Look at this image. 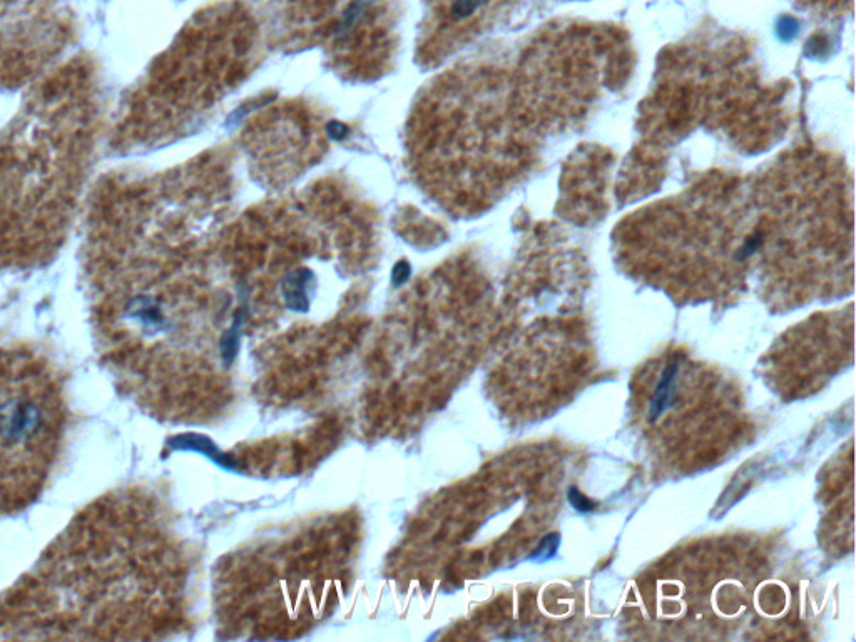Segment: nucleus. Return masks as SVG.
<instances>
[{"instance_id": "9d476101", "label": "nucleus", "mask_w": 856, "mask_h": 642, "mask_svg": "<svg viewBox=\"0 0 856 642\" xmlns=\"http://www.w3.org/2000/svg\"><path fill=\"white\" fill-rule=\"evenodd\" d=\"M412 275V266L408 261H398L397 265L393 266L392 281L395 286H402L407 283L408 278Z\"/></svg>"}, {"instance_id": "f8f14e48", "label": "nucleus", "mask_w": 856, "mask_h": 642, "mask_svg": "<svg viewBox=\"0 0 856 642\" xmlns=\"http://www.w3.org/2000/svg\"><path fill=\"white\" fill-rule=\"evenodd\" d=\"M796 32H798V22L793 19V17H783L778 22V34H780L783 39H793L796 36Z\"/></svg>"}, {"instance_id": "20e7f679", "label": "nucleus", "mask_w": 856, "mask_h": 642, "mask_svg": "<svg viewBox=\"0 0 856 642\" xmlns=\"http://www.w3.org/2000/svg\"><path fill=\"white\" fill-rule=\"evenodd\" d=\"M315 283V273L308 268L291 271L283 281V298L291 311L306 313L310 310V288Z\"/></svg>"}, {"instance_id": "7ed1b4c3", "label": "nucleus", "mask_w": 856, "mask_h": 642, "mask_svg": "<svg viewBox=\"0 0 856 642\" xmlns=\"http://www.w3.org/2000/svg\"><path fill=\"white\" fill-rule=\"evenodd\" d=\"M66 428V390L54 363L27 345H0V517L41 497Z\"/></svg>"}, {"instance_id": "9b49d317", "label": "nucleus", "mask_w": 856, "mask_h": 642, "mask_svg": "<svg viewBox=\"0 0 856 642\" xmlns=\"http://www.w3.org/2000/svg\"><path fill=\"white\" fill-rule=\"evenodd\" d=\"M569 500H571L572 507L579 512H589V510L594 509L591 500L587 499L586 495H582L576 487L569 490Z\"/></svg>"}, {"instance_id": "0eeeda50", "label": "nucleus", "mask_w": 856, "mask_h": 642, "mask_svg": "<svg viewBox=\"0 0 856 642\" xmlns=\"http://www.w3.org/2000/svg\"><path fill=\"white\" fill-rule=\"evenodd\" d=\"M559 544H561V535L559 534H551L547 535L542 539L539 547L535 549L534 554L530 556L532 561H549L552 557L556 556L557 549H559Z\"/></svg>"}, {"instance_id": "4468645a", "label": "nucleus", "mask_w": 856, "mask_h": 642, "mask_svg": "<svg viewBox=\"0 0 856 642\" xmlns=\"http://www.w3.org/2000/svg\"><path fill=\"white\" fill-rule=\"evenodd\" d=\"M16 0H0V12L6 11L7 7L12 6Z\"/></svg>"}, {"instance_id": "6e6552de", "label": "nucleus", "mask_w": 856, "mask_h": 642, "mask_svg": "<svg viewBox=\"0 0 856 642\" xmlns=\"http://www.w3.org/2000/svg\"><path fill=\"white\" fill-rule=\"evenodd\" d=\"M368 2L370 0H352V4L347 7V11L343 12L342 24H340V29H338L340 34L347 32L348 29H352L357 24L358 19L363 16V12L367 9Z\"/></svg>"}, {"instance_id": "f03ea898", "label": "nucleus", "mask_w": 856, "mask_h": 642, "mask_svg": "<svg viewBox=\"0 0 856 642\" xmlns=\"http://www.w3.org/2000/svg\"><path fill=\"white\" fill-rule=\"evenodd\" d=\"M89 101L66 72L0 129V270L56 255L91 151Z\"/></svg>"}, {"instance_id": "423d86ee", "label": "nucleus", "mask_w": 856, "mask_h": 642, "mask_svg": "<svg viewBox=\"0 0 856 642\" xmlns=\"http://www.w3.org/2000/svg\"><path fill=\"white\" fill-rule=\"evenodd\" d=\"M243 323H245V313H243V310H238L236 311L235 318H233L231 327L221 337V360L225 362L226 367L233 365L235 358L238 357V352H240L241 328H243Z\"/></svg>"}, {"instance_id": "f257e3e1", "label": "nucleus", "mask_w": 856, "mask_h": 642, "mask_svg": "<svg viewBox=\"0 0 856 642\" xmlns=\"http://www.w3.org/2000/svg\"><path fill=\"white\" fill-rule=\"evenodd\" d=\"M134 490L86 505L39 561L0 596V639L146 637L158 602V551Z\"/></svg>"}, {"instance_id": "1a4fd4ad", "label": "nucleus", "mask_w": 856, "mask_h": 642, "mask_svg": "<svg viewBox=\"0 0 856 642\" xmlns=\"http://www.w3.org/2000/svg\"><path fill=\"white\" fill-rule=\"evenodd\" d=\"M489 2L490 0H455L452 11H450V16L455 21H462V19H467V17L475 14V12L482 9Z\"/></svg>"}, {"instance_id": "39448f33", "label": "nucleus", "mask_w": 856, "mask_h": 642, "mask_svg": "<svg viewBox=\"0 0 856 642\" xmlns=\"http://www.w3.org/2000/svg\"><path fill=\"white\" fill-rule=\"evenodd\" d=\"M171 445L174 449L193 450L198 454H203L204 457L213 460L214 464L226 470H238V464L231 455L225 454L223 450L214 444L213 440L206 435L199 434H184L179 435L176 439L171 440Z\"/></svg>"}, {"instance_id": "ddd939ff", "label": "nucleus", "mask_w": 856, "mask_h": 642, "mask_svg": "<svg viewBox=\"0 0 856 642\" xmlns=\"http://www.w3.org/2000/svg\"><path fill=\"white\" fill-rule=\"evenodd\" d=\"M327 133L330 138L340 141V139L347 138L348 128L340 121H332V123H328Z\"/></svg>"}]
</instances>
